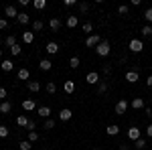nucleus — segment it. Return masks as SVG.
Here are the masks:
<instances>
[{"label": "nucleus", "instance_id": "f257e3e1", "mask_svg": "<svg viewBox=\"0 0 152 150\" xmlns=\"http://www.w3.org/2000/svg\"><path fill=\"white\" fill-rule=\"evenodd\" d=\"M95 53H97L99 57H107V55L112 53V47H110V43H107V41H102L99 45L95 47Z\"/></svg>", "mask_w": 152, "mask_h": 150}, {"label": "nucleus", "instance_id": "f03ea898", "mask_svg": "<svg viewBox=\"0 0 152 150\" xmlns=\"http://www.w3.org/2000/svg\"><path fill=\"white\" fill-rule=\"evenodd\" d=\"M128 49L132 51V53H140V51H144V43H142L140 39H132L130 45H128Z\"/></svg>", "mask_w": 152, "mask_h": 150}, {"label": "nucleus", "instance_id": "7ed1b4c3", "mask_svg": "<svg viewBox=\"0 0 152 150\" xmlns=\"http://www.w3.org/2000/svg\"><path fill=\"white\" fill-rule=\"evenodd\" d=\"M99 43H102V37L99 35H89L85 39V47H87V49H94V47H97Z\"/></svg>", "mask_w": 152, "mask_h": 150}, {"label": "nucleus", "instance_id": "20e7f679", "mask_svg": "<svg viewBox=\"0 0 152 150\" xmlns=\"http://www.w3.org/2000/svg\"><path fill=\"white\" fill-rule=\"evenodd\" d=\"M85 81H87L89 85H97V83H99V73H97V71H89V73L85 75Z\"/></svg>", "mask_w": 152, "mask_h": 150}, {"label": "nucleus", "instance_id": "39448f33", "mask_svg": "<svg viewBox=\"0 0 152 150\" xmlns=\"http://www.w3.org/2000/svg\"><path fill=\"white\" fill-rule=\"evenodd\" d=\"M128 102H126V100H120V102H118L116 104V114L118 116H122V114H126V110H128Z\"/></svg>", "mask_w": 152, "mask_h": 150}, {"label": "nucleus", "instance_id": "423d86ee", "mask_svg": "<svg viewBox=\"0 0 152 150\" xmlns=\"http://www.w3.org/2000/svg\"><path fill=\"white\" fill-rule=\"evenodd\" d=\"M128 138L134 140V142H136V140H140V128H138V126H132L128 130Z\"/></svg>", "mask_w": 152, "mask_h": 150}, {"label": "nucleus", "instance_id": "0eeeda50", "mask_svg": "<svg viewBox=\"0 0 152 150\" xmlns=\"http://www.w3.org/2000/svg\"><path fill=\"white\" fill-rule=\"evenodd\" d=\"M33 41H35V33H33V31H24L23 33V43L24 45H31Z\"/></svg>", "mask_w": 152, "mask_h": 150}, {"label": "nucleus", "instance_id": "6e6552de", "mask_svg": "<svg viewBox=\"0 0 152 150\" xmlns=\"http://www.w3.org/2000/svg\"><path fill=\"white\" fill-rule=\"evenodd\" d=\"M71 110L69 108H63V110H61V112H59V120H61V122H67V120H71Z\"/></svg>", "mask_w": 152, "mask_h": 150}, {"label": "nucleus", "instance_id": "1a4fd4ad", "mask_svg": "<svg viewBox=\"0 0 152 150\" xmlns=\"http://www.w3.org/2000/svg\"><path fill=\"white\" fill-rule=\"evenodd\" d=\"M130 105H132L134 110H144V108H146V105H144V100H142V97H134V100L130 102Z\"/></svg>", "mask_w": 152, "mask_h": 150}, {"label": "nucleus", "instance_id": "9d476101", "mask_svg": "<svg viewBox=\"0 0 152 150\" xmlns=\"http://www.w3.org/2000/svg\"><path fill=\"white\" fill-rule=\"evenodd\" d=\"M45 51H47L49 55H57V53H59V45L51 41V43H47V47H45Z\"/></svg>", "mask_w": 152, "mask_h": 150}, {"label": "nucleus", "instance_id": "9b49d317", "mask_svg": "<svg viewBox=\"0 0 152 150\" xmlns=\"http://www.w3.org/2000/svg\"><path fill=\"white\" fill-rule=\"evenodd\" d=\"M51 67H53V63H51L49 59H41V61H39V69L41 71H51Z\"/></svg>", "mask_w": 152, "mask_h": 150}, {"label": "nucleus", "instance_id": "f8f14e48", "mask_svg": "<svg viewBox=\"0 0 152 150\" xmlns=\"http://www.w3.org/2000/svg\"><path fill=\"white\" fill-rule=\"evenodd\" d=\"M138 79H140V73L138 71H128L126 73V81H130V83H136Z\"/></svg>", "mask_w": 152, "mask_h": 150}, {"label": "nucleus", "instance_id": "ddd939ff", "mask_svg": "<svg viewBox=\"0 0 152 150\" xmlns=\"http://www.w3.org/2000/svg\"><path fill=\"white\" fill-rule=\"evenodd\" d=\"M105 132H107V136H118L120 134V126L118 124H110V126L105 128Z\"/></svg>", "mask_w": 152, "mask_h": 150}, {"label": "nucleus", "instance_id": "4468645a", "mask_svg": "<svg viewBox=\"0 0 152 150\" xmlns=\"http://www.w3.org/2000/svg\"><path fill=\"white\" fill-rule=\"evenodd\" d=\"M35 108H37L35 100H24V102H23V110H24V112H33Z\"/></svg>", "mask_w": 152, "mask_h": 150}, {"label": "nucleus", "instance_id": "2eb2a0df", "mask_svg": "<svg viewBox=\"0 0 152 150\" xmlns=\"http://www.w3.org/2000/svg\"><path fill=\"white\" fill-rule=\"evenodd\" d=\"M4 14H6V18H12V16L16 18L18 16V10H16V6H6L4 8Z\"/></svg>", "mask_w": 152, "mask_h": 150}, {"label": "nucleus", "instance_id": "dca6fc26", "mask_svg": "<svg viewBox=\"0 0 152 150\" xmlns=\"http://www.w3.org/2000/svg\"><path fill=\"white\" fill-rule=\"evenodd\" d=\"M49 116H51V108H49V105H41V108H39V118L49 120Z\"/></svg>", "mask_w": 152, "mask_h": 150}, {"label": "nucleus", "instance_id": "f3484780", "mask_svg": "<svg viewBox=\"0 0 152 150\" xmlns=\"http://www.w3.org/2000/svg\"><path fill=\"white\" fill-rule=\"evenodd\" d=\"M0 69L2 71H12L14 69V63L8 61V59H4V61H0Z\"/></svg>", "mask_w": 152, "mask_h": 150}, {"label": "nucleus", "instance_id": "a211bd4d", "mask_svg": "<svg viewBox=\"0 0 152 150\" xmlns=\"http://www.w3.org/2000/svg\"><path fill=\"white\" fill-rule=\"evenodd\" d=\"M16 77H18L20 81H26L28 77H31V71H28V69H24V67H23V69H18V73H16Z\"/></svg>", "mask_w": 152, "mask_h": 150}, {"label": "nucleus", "instance_id": "6ab92c4d", "mask_svg": "<svg viewBox=\"0 0 152 150\" xmlns=\"http://www.w3.org/2000/svg\"><path fill=\"white\" fill-rule=\"evenodd\" d=\"M26 87H28V91H33V93L41 91V83H39V81H28V83H26Z\"/></svg>", "mask_w": 152, "mask_h": 150}, {"label": "nucleus", "instance_id": "aec40b11", "mask_svg": "<svg viewBox=\"0 0 152 150\" xmlns=\"http://www.w3.org/2000/svg\"><path fill=\"white\" fill-rule=\"evenodd\" d=\"M16 20H18L20 24H28V23H31V16H28L26 12H18V16H16Z\"/></svg>", "mask_w": 152, "mask_h": 150}, {"label": "nucleus", "instance_id": "412c9836", "mask_svg": "<svg viewBox=\"0 0 152 150\" xmlns=\"http://www.w3.org/2000/svg\"><path fill=\"white\" fill-rule=\"evenodd\" d=\"M63 89H65V93H73L75 91V81H65V83H63Z\"/></svg>", "mask_w": 152, "mask_h": 150}, {"label": "nucleus", "instance_id": "4be33fe9", "mask_svg": "<svg viewBox=\"0 0 152 150\" xmlns=\"http://www.w3.org/2000/svg\"><path fill=\"white\" fill-rule=\"evenodd\" d=\"M65 24H67L69 29H75V26L79 24V18H77V16H67V20H65Z\"/></svg>", "mask_w": 152, "mask_h": 150}, {"label": "nucleus", "instance_id": "5701e85b", "mask_svg": "<svg viewBox=\"0 0 152 150\" xmlns=\"http://www.w3.org/2000/svg\"><path fill=\"white\" fill-rule=\"evenodd\" d=\"M33 33H39V31H43V29H45V23H43V20H39V18H37V20H33Z\"/></svg>", "mask_w": 152, "mask_h": 150}, {"label": "nucleus", "instance_id": "b1692460", "mask_svg": "<svg viewBox=\"0 0 152 150\" xmlns=\"http://www.w3.org/2000/svg\"><path fill=\"white\" fill-rule=\"evenodd\" d=\"M33 6L37 10H45L47 8V0H33Z\"/></svg>", "mask_w": 152, "mask_h": 150}, {"label": "nucleus", "instance_id": "393cba45", "mask_svg": "<svg viewBox=\"0 0 152 150\" xmlns=\"http://www.w3.org/2000/svg\"><path fill=\"white\" fill-rule=\"evenodd\" d=\"M16 124H18V126H20V128H26V126H28V118H26V116H18V118H16Z\"/></svg>", "mask_w": 152, "mask_h": 150}, {"label": "nucleus", "instance_id": "a878e982", "mask_svg": "<svg viewBox=\"0 0 152 150\" xmlns=\"http://www.w3.org/2000/svg\"><path fill=\"white\" fill-rule=\"evenodd\" d=\"M49 26H51V31H59L61 29V20L59 18H51L49 20Z\"/></svg>", "mask_w": 152, "mask_h": 150}, {"label": "nucleus", "instance_id": "bb28decb", "mask_svg": "<svg viewBox=\"0 0 152 150\" xmlns=\"http://www.w3.org/2000/svg\"><path fill=\"white\" fill-rule=\"evenodd\" d=\"M45 89H47V93H51V95H53V93H57V83H55V81H49Z\"/></svg>", "mask_w": 152, "mask_h": 150}, {"label": "nucleus", "instance_id": "cd10ccee", "mask_svg": "<svg viewBox=\"0 0 152 150\" xmlns=\"http://www.w3.org/2000/svg\"><path fill=\"white\" fill-rule=\"evenodd\" d=\"M4 45L8 47V49H12V47L16 45V39H14V37H12V35H8V37H6V39H4Z\"/></svg>", "mask_w": 152, "mask_h": 150}, {"label": "nucleus", "instance_id": "c85d7f7f", "mask_svg": "<svg viewBox=\"0 0 152 150\" xmlns=\"http://www.w3.org/2000/svg\"><path fill=\"white\" fill-rule=\"evenodd\" d=\"M10 110H12L10 102H2V104H0V112H2V114H8Z\"/></svg>", "mask_w": 152, "mask_h": 150}, {"label": "nucleus", "instance_id": "c756f323", "mask_svg": "<svg viewBox=\"0 0 152 150\" xmlns=\"http://www.w3.org/2000/svg\"><path fill=\"white\" fill-rule=\"evenodd\" d=\"M105 91H107V83H105V81H99V83H97V93L102 95V93H105Z\"/></svg>", "mask_w": 152, "mask_h": 150}, {"label": "nucleus", "instance_id": "7c9ffc66", "mask_svg": "<svg viewBox=\"0 0 152 150\" xmlns=\"http://www.w3.org/2000/svg\"><path fill=\"white\" fill-rule=\"evenodd\" d=\"M142 37H152V26L150 24H146V26H142Z\"/></svg>", "mask_w": 152, "mask_h": 150}, {"label": "nucleus", "instance_id": "2f4dec72", "mask_svg": "<svg viewBox=\"0 0 152 150\" xmlns=\"http://www.w3.org/2000/svg\"><path fill=\"white\" fill-rule=\"evenodd\" d=\"M79 63H81V61H79V57H71V59H69L71 69H77V67H79Z\"/></svg>", "mask_w": 152, "mask_h": 150}, {"label": "nucleus", "instance_id": "473e14b6", "mask_svg": "<svg viewBox=\"0 0 152 150\" xmlns=\"http://www.w3.org/2000/svg\"><path fill=\"white\" fill-rule=\"evenodd\" d=\"M18 148H20V150H31L33 146H31V142H28V140H23V142L18 144Z\"/></svg>", "mask_w": 152, "mask_h": 150}, {"label": "nucleus", "instance_id": "72a5a7b5", "mask_svg": "<svg viewBox=\"0 0 152 150\" xmlns=\"http://www.w3.org/2000/svg\"><path fill=\"white\" fill-rule=\"evenodd\" d=\"M10 53H12V55H20V53H23V47L16 43V45H14V47L10 49Z\"/></svg>", "mask_w": 152, "mask_h": 150}, {"label": "nucleus", "instance_id": "f704fd0d", "mask_svg": "<svg viewBox=\"0 0 152 150\" xmlns=\"http://www.w3.org/2000/svg\"><path fill=\"white\" fill-rule=\"evenodd\" d=\"M128 6H126V4H120V6H118V14H124V16H126V14H128Z\"/></svg>", "mask_w": 152, "mask_h": 150}, {"label": "nucleus", "instance_id": "c9c22d12", "mask_svg": "<svg viewBox=\"0 0 152 150\" xmlns=\"http://www.w3.org/2000/svg\"><path fill=\"white\" fill-rule=\"evenodd\" d=\"M81 31H83V33H91V31H94V24H91V23L81 24Z\"/></svg>", "mask_w": 152, "mask_h": 150}, {"label": "nucleus", "instance_id": "e433bc0d", "mask_svg": "<svg viewBox=\"0 0 152 150\" xmlns=\"http://www.w3.org/2000/svg\"><path fill=\"white\" fill-rule=\"evenodd\" d=\"M136 148H138V150H142V148H146V140H144V138H140V140H136Z\"/></svg>", "mask_w": 152, "mask_h": 150}, {"label": "nucleus", "instance_id": "4c0bfd02", "mask_svg": "<svg viewBox=\"0 0 152 150\" xmlns=\"http://www.w3.org/2000/svg\"><path fill=\"white\" fill-rule=\"evenodd\" d=\"M37 140H39V134H37V132H28V142L33 144V142H37Z\"/></svg>", "mask_w": 152, "mask_h": 150}, {"label": "nucleus", "instance_id": "58836bf2", "mask_svg": "<svg viewBox=\"0 0 152 150\" xmlns=\"http://www.w3.org/2000/svg\"><path fill=\"white\" fill-rule=\"evenodd\" d=\"M144 18H146L148 23H152V8H146V10H144Z\"/></svg>", "mask_w": 152, "mask_h": 150}, {"label": "nucleus", "instance_id": "ea45409f", "mask_svg": "<svg viewBox=\"0 0 152 150\" xmlns=\"http://www.w3.org/2000/svg\"><path fill=\"white\" fill-rule=\"evenodd\" d=\"M10 24H8V18H0V31H4V29H8Z\"/></svg>", "mask_w": 152, "mask_h": 150}, {"label": "nucleus", "instance_id": "a19ab883", "mask_svg": "<svg viewBox=\"0 0 152 150\" xmlns=\"http://www.w3.org/2000/svg\"><path fill=\"white\" fill-rule=\"evenodd\" d=\"M77 6H79V10H81V12H87V10H89V4H87V2H79Z\"/></svg>", "mask_w": 152, "mask_h": 150}, {"label": "nucleus", "instance_id": "79ce46f5", "mask_svg": "<svg viewBox=\"0 0 152 150\" xmlns=\"http://www.w3.org/2000/svg\"><path fill=\"white\" fill-rule=\"evenodd\" d=\"M6 136H8V128L0 126V138H6Z\"/></svg>", "mask_w": 152, "mask_h": 150}, {"label": "nucleus", "instance_id": "37998d69", "mask_svg": "<svg viewBox=\"0 0 152 150\" xmlns=\"http://www.w3.org/2000/svg\"><path fill=\"white\" fill-rule=\"evenodd\" d=\"M35 128H37L35 120H28V126H26V130H28V132H35Z\"/></svg>", "mask_w": 152, "mask_h": 150}, {"label": "nucleus", "instance_id": "c03bdc74", "mask_svg": "<svg viewBox=\"0 0 152 150\" xmlns=\"http://www.w3.org/2000/svg\"><path fill=\"white\" fill-rule=\"evenodd\" d=\"M53 128H55V122L53 120H47L45 122V130H53Z\"/></svg>", "mask_w": 152, "mask_h": 150}, {"label": "nucleus", "instance_id": "a18cd8bd", "mask_svg": "<svg viewBox=\"0 0 152 150\" xmlns=\"http://www.w3.org/2000/svg\"><path fill=\"white\" fill-rule=\"evenodd\" d=\"M63 4H65V6H75L77 0H63Z\"/></svg>", "mask_w": 152, "mask_h": 150}, {"label": "nucleus", "instance_id": "49530a36", "mask_svg": "<svg viewBox=\"0 0 152 150\" xmlns=\"http://www.w3.org/2000/svg\"><path fill=\"white\" fill-rule=\"evenodd\" d=\"M28 4H31L28 0H18V6H23V8H24V6H28Z\"/></svg>", "mask_w": 152, "mask_h": 150}, {"label": "nucleus", "instance_id": "de8ad7c7", "mask_svg": "<svg viewBox=\"0 0 152 150\" xmlns=\"http://www.w3.org/2000/svg\"><path fill=\"white\" fill-rule=\"evenodd\" d=\"M146 136H148V138H152V124L146 128Z\"/></svg>", "mask_w": 152, "mask_h": 150}, {"label": "nucleus", "instance_id": "09e8293b", "mask_svg": "<svg viewBox=\"0 0 152 150\" xmlns=\"http://www.w3.org/2000/svg\"><path fill=\"white\" fill-rule=\"evenodd\" d=\"M4 97H6V89H4V87H0V100H4Z\"/></svg>", "mask_w": 152, "mask_h": 150}, {"label": "nucleus", "instance_id": "8fccbe9b", "mask_svg": "<svg viewBox=\"0 0 152 150\" xmlns=\"http://www.w3.org/2000/svg\"><path fill=\"white\" fill-rule=\"evenodd\" d=\"M140 2H142V0H130V4H132V6H140Z\"/></svg>", "mask_w": 152, "mask_h": 150}, {"label": "nucleus", "instance_id": "3c124183", "mask_svg": "<svg viewBox=\"0 0 152 150\" xmlns=\"http://www.w3.org/2000/svg\"><path fill=\"white\" fill-rule=\"evenodd\" d=\"M146 85H148V87H152V73L148 75V79H146Z\"/></svg>", "mask_w": 152, "mask_h": 150}, {"label": "nucleus", "instance_id": "603ef678", "mask_svg": "<svg viewBox=\"0 0 152 150\" xmlns=\"http://www.w3.org/2000/svg\"><path fill=\"white\" fill-rule=\"evenodd\" d=\"M118 150H128V146H126V144H120V148Z\"/></svg>", "mask_w": 152, "mask_h": 150}, {"label": "nucleus", "instance_id": "864d4df0", "mask_svg": "<svg viewBox=\"0 0 152 150\" xmlns=\"http://www.w3.org/2000/svg\"><path fill=\"white\" fill-rule=\"evenodd\" d=\"M0 59H2V49H0Z\"/></svg>", "mask_w": 152, "mask_h": 150}, {"label": "nucleus", "instance_id": "5fc2aeb1", "mask_svg": "<svg viewBox=\"0 0 152 150\" xmlns=\"http://www.w3.org/2000/svg\"><path fill=\"white\" fill-rule=\"evenodd\" d=\"M95 150H97V148H95Z\"/></svg>", "mask_w": 152, "mask_h": 150}]
</instances>
